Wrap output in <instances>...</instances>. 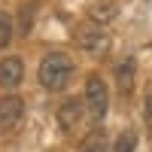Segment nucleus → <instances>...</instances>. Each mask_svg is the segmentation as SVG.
Segmentation results:
<instances>
[{"label": "nucleus", "instance_id": "obj_10", "mask_svg": "<svg viewBox=\"0 0 152 152\" xmlns=\"http://www.w3.org/2000/svg\"><path fill=\"white\" fill-rule=\"evenodd\" d=\"M12 40V18L6 12H0V49H6Z\"/></svg>", "mask_w": 152, "mask_h": 152}, {"label": "nucleus", "instance_id": "obj_12", "mask_svg": "<svg viewBox=\"0 0 152 152\" xmlns=\"http://www.w3.org/2000/svg\"><path fill=\"white\" fill-rule=\"evenodd\" d=\"M146 119L152 122V91H149V97H146Z\"/></svg>", "mask_w": 152, "mask_h": 152}, {"label": "nucleus", "instance_id": "obj_3", "mask_svg": "<svg viewBox=\"0 0 152 152\" xmlns=\"http://www.w3.org/2000/svg\"><path fill=\"white\" fill-rule=\"evenodd\" d=\"M76 43H79V49H85L88 55H104L110 49V34L100 28L97 21H88V24H79Z\"/></svg>", "mask_w": 152, "mask_h": 152}, {"label": "nucleus", "instance_id": "obj_1", "mask_svg": "<svg viewBox=\"0 0 152 152\" xmlns=\"http://www.w3.org/2000/svg\"><path fill=\"white\" fill-rule=\"evenodd\" d=\"M76 73V64L67 52H49L43 61H40V70H37V79H40L43 88L49 91H61L67 88V82L73 79Z\"/></svg>", "mask_w": 152, "mask_h": 152}, {"label": "nucleus", "instance_id": "obj_9", "mask_svg": "<svg viewBox=\"0 0 152 152\" xmlns=\"http://www.w3.org/2000/svg\"><path fill=\"white\" fill-rule=\"evenodd\" d=\"M134 149H137V137H134V131H125V134H119V140L113 143L110 152H134Z\"/></svg>", "mask_w": 152, "mask_h": 152}, {"label": "nucleus", "instance_id": "obj_4", "mask_svg": "<svg viewBox=\"0 0 152 152\" xmlns=\"http://www.w3.org/2000/svg\"><path fill=\"white\" fill-rule=\"evenodd\" d=\"M24 119V100L18 94H6L0 97V131H12L18 128V122Z\"/></svg>", "mask_w": 152, "mask_h": 152}, {"label": "nucleus", "instance_id": "obj_5", "mask_svg": "<svg viewBox=\"0 0 152 152\" xmlns=\"http://www.w3.org/2000/svg\"><path fill=\"white\" fill-rule=\"evenodd\" d=\"M82 113H85V104H82V100H79V97H67L64 104L58 107V128L70 134L76 125L82 122Z\"/></svg>", "mask_w": 152, "mask_h": 152}, {"label": "nucleus", "instance_id": "obj_7", "mask_svg": "<svg viewBox=\"0 0 152 152\" xmlns=\"http://www.w3.org/2000/svg\"><path fill=\"white\" fill-rule=\"evenodd\" d=\"M134 73H137V61L134 58H122L116 64V85H119V91L128 94L134 88Z\"/></svg>", "mask_w": 152, "mask_h": 152}, {"label": "nucleus", "instance_id": "obj_2", "mask_svg": "<svg viewBox=\"0 0 152 152\" xmlns=\"http://www.w3.org/2000/svg\"><path fill=\"white\" fill-rule=\"evenodd\" d=\"M85 110L91 113L94 122H100L110 110V91H107V82L100 76H88L85 79Z\"/></svg>", "mask_w": 152, "mask_h": 152}, {"label": "nucleus", "instance_id": "obj_11", "mask_svg": "<svg viewBox=\"0 0 152 152\" xmlns=\"http://www.w3.org/2000/svg\"><path fill=\"white\" fill-rule=\"evenodd\" d=\"M113 15H116V6H113V3H97L94 9H91V21H107V18H113Z\"/></svg>", "mask_w": 152, "mask_h": 152}, {"label": "nucleus", "instance_id": "obj_8", "mask_svg": "<svg viewBox=\"0 0 152 152\" xmlns=\"http://www.w3.org/2000/svg\"><path fill=\"white\" fill-rule=\"evenodd\" d=\"M79 152H110V140H107V134L104 131H91V134H85V140L79 146Z\"/></svg>", "mask_w": 152, "mask_h": 152}, {"label": "nucleus", "instance_id": "obj_6", "mask_svg": "<svg viewBox=\"0 0 152 152\" xmlns=\"http://www.w3.org/2000/svg\"><path fill=\"white\" fill-rule=\"evenodd\" d=\"M21 79H24V61L21 58L9 55L0 61V85L3 88H15V85H21Z\"/></svg>", "mask_w": 152, "mask_h": 152}]
</instances>
